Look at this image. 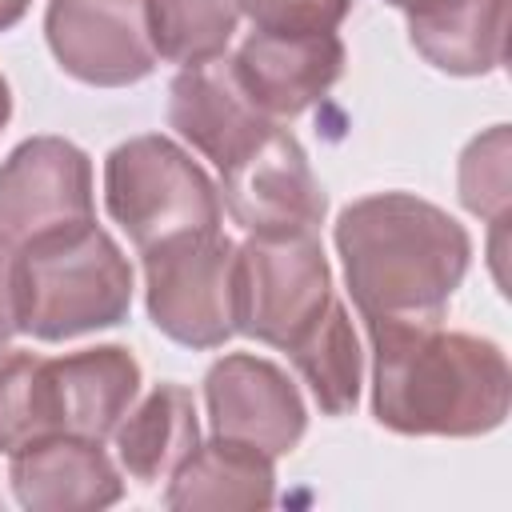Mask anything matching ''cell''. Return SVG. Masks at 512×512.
<instances>
[{"mask_svg":"<svg viewBox=\"0 0 512 512\" xmlns=\"http://www.w3.org/2000/svg\"><path fill=\"white\" fill-rule=\"evenodd\" d=\"M20 332L16 324V240L0 228V348Z\"/></svg>","mask_w":512,"mask_h":512,"instance_id":"603a6c76","label":"cell"},{"mask_svg":"<svg viewBox=\"0 0 512 512\" xmlns=\"http://www.w3.org/2000/svg\"><path fill=\"white\" fill-rule=\"evenodd\" d=\"M236 20V0H144L152 52L180 68L224 56Z\"/></svg>","mask_w":512,"mask_h":512,"instance_id":"d6986e66","label":"cell"},{"mask_svg":"<svg viewBox=\"0 0 512 512\" xmlns=\"http://www.w3.org/2000/svg\"><path fill=\"white\" fill-rule=\"evenodd\" d=\"M116 456L124 472L140 484L168 480L200 444L196 400L184 384H156L136 408L124 412L116 424Z\"/></svg>","mask_w":512,"mask_h":512,"instance_id":"e0dca14e","label":"cell"},{"mask_svg":"<svg viewBox=\"0 0 512 512\" xmlns=\"http://www.w3.org/2000/svg\"><path fill=\"white\" fill-rule=\"evenodd\" d=\"M220 204L248 236L316 232L328 208L300 140L284 128H272L220 172Z\"/></svg>","mask_w":512,"mask_h":512,"instance_id":"ba28073f","label":"cell"},{"mask_svg":"<svg viewBox=\"0 0 512 512\" xmlns=\"http://www.w3.org/2000/svg\"><path fill=\"white\" fill-rule=\"evenodd\" d=\"M132 264L96 224H64L16 248V324L36 340H72L128 320Z\"/></svg>","mask_w":512,"mask_h":512,"instance_id":"3957f363","label":"cell"},{"mask_svg":"<svg viewBox=\"0 0 512 512\" xmlns=\"http://www.w3.org/2000/svg\"><path fill=\"white\" fill-rule=\"evenodd\" d=\"M212 436L244 440L272 460L292 452L308 428V408L288 372L252 352L220 356L204 376Z\"/></svg>","mask_w":512,"mask_h":512,"instance_id":"9c48e42d","label":"cell"},{"mask_svg":"<svg viewBox=\"0 0 512 512\" xmlns=\"http://www.w3.org/2000/svg\"><path fill=\"white\" fill-rule=\"evenodd\" d=\"M332 240L364 320H440L472 264L468 228L412 192L352 200Z\"/></svg>","mask_w":512,"mask_h":512,"instance_id":"7a4b0ae2","label":"cell"},{"mask_svg":"<svg viewBox=\"0 0 512 512\" xmlns=\"http://www.w3.org/2000/svg\"><path fill=\"white\" fill-rule=\"evenodd\" d=\"M332 304V268L316 232L248 236L232 256L236 332L288 352Z\"/></svg>","mask_w":512,"mask_h":512,"instance_id":"5b68a950","label":"cell"},{"mask_svg":"<svg viewBox=\"0 0 512 512\" xmlns=\"http://www.w3.org/2000/svg\"><path fill=\"white\" fill-rule=\"evenodd\" d=\"M372 416L400 436H484L508 420L512 368L496 340L440 320H364Z\"/></svg>","mask_w":512,"mask_h":512,"instance_id":"6da1fadb","label":"cell"},{"mask_svg":"<svg viewBox=\"0 0 512 512\" xmlns=\"http://www.w3.org/2000/svg\"><path fill=\"white\" fill-rule=\"evenodd\" d=\"M232 256L224 232L144 252V300L152 324L184 348H224L232 324Z\"/></svg>","mask_w":512,"mask_h":512,"instance_id":"8992f818","label":"cell"},{"mask_svg":"<svg viewBox=\"0 0 512 512\" xmlns=\"http://www.w3.org/2000/svg\"><path fill=\"white\" fill-rule=\"evenodd\" d=\"M28 4H32V0H0V32L16 28V24L24 20V12H28Z\"/></svg>","mask_w":512,"mask_h":512,"instance_id":"cb8c5ba5","label":"cell"},{"mask_svg":"<svg viewBox=\"0 0 512 512\" xmlns=\"http://www.w3.org/2000/svg\"><path fill=\"white\" fill-rule=\"evenodd\" d=\"M92 220V160L64 136H32L0 164V228L24 244Z\"/></svg>","mask_w":512,"mask_h":512,"instance_id":"30bf717a","label":"cell"},{"mask_svg":"<svg viewBox=\"0 0 512 512\" xmlns=\"http://www.w3.org/2000/svg\"><path fill=\"white\" fill-rule=\"evenodd\" d=\"M104 208L136 252L220 232L224 204L208 172L168 136L144 132L116 144L104 160Z\"/></svg>","mask_w":512,"mask_h":512,"instance_id":"277c9868","label":"cell"},{"mask_svg":"<svg viewBox=\"0 0 512 512\" xmlns=\"http://www.w3.org/2000/svg\"><path fill=\"white\" fill-rule=\"evenodd\" d=\"M508 124H492L488 132H480L464 152H460V204L492 224L508 220V200H512V176H508Z\"/></svg>","mask_w":512,"mask_h":512,"instance_id":"44dd1931","label":"cell"},{"mask_svg":"<svg viewBox=\"0 0 512 512\" xmlns=\"http://www.w3.org/2000/svg\"><path fill=\"white\" fill-rule=\"evenodd\" d=\"M408 40L448 76H488L508 52V0H456L408 16Z\"/></svg>","mask_w":512,"mask_h":512,"instance_id":"2e32d148","label":"cell"},{"mask_svg":"<svg viewBox=\"0 0 512 512\" xmlns=\"http://www.w3.org/2000/svg\"><path fill=\"white\" fill-rule=\"evenodd\" d=\"M8 120H12V88H8V80L0 76V132L8 128Z\"/></svg>","mask_w":512,"mask_h":512,"instance_id":"484cf974","label":"cell"},{"mask_svg":"<svg viewBox=\"0 0 512 512\" xmlns=\"http://www.w3.org/2000/svg\"><path fill=\"white\" fill-rule=\"evenodd\" d=\"M140 396V364L124 344L44 356V408L52 432L104 440Z\"/></svg>","mask_w":512,"mask_h":512,"instance_id":"7c38bea8","label":"cell"},{"mask_svg":"<svg viewBox=\"0 0 512 512\" xmlns=\"http://www.w3.org/2000/svg\"><path fill=\"white\" fill-rule=\"evenodd\" d=\"M168 124L220 172L276 128V120L248 100L232 56L180 68L168 88Z\"/></svg>","mask_w":512,"mask_h":512,"instance_id":"8fae6325","label":"cell"},{"mask_svg":"<svg viewBox=\"0 0 512 512\" xmlns=\"http://www.w3.org/2000/svg\"><path fill=\"white\" fill-rule=\"evenodd\" d=\"M44 36L56 64L92 88H124L156 68L144 0H48Z\"/></svg>","mask_w":512,"mask_h":512,"instance_id":"52a82bcc","label":"cell"},{"mask_svg":"<svg viewBox=\"0 0 512 512\" xmlns=\"http://www.w3.org/2000/svg\"><path fill=\"white\" fill-rule=\"evenodd\" d=\"M236 8L252 20L256 32L308 36L336 32L352 12V0H236Z\"/></svg>","mask_w":512,"mask_h":512,"instance_id":"7402d4cb","label":"cell"},{"mask_svg":"<svg viewBox=\"0 0 512 512\" xmlns=\"http://www.w3.org/2000/svg\"><path fill=\"white\" fill-rule=\"evenodd\" d=\"M8 480L28 512H100L124 496L120 468L100 440L72 432H52L12 452Z\"/></svg>","mask_w":512,"mask_h":512,"instance_id":"5bb4252c","label":"cell"},{"mask_svg":"<svg viewBox=\"0 0 512 512\" xmlns=\"http://www.w3.org/2000/svg\"><path fill=\"white\" fill-rule=\"evenodd\" d=\"M288 356L304 376V384L312 388L324 416H348L356 408L364 352L352 332V316L336 296L324 308V316L288 348Z\"/></svg>","mask_w":512,"mask_h":512,"instance_id":"ac0fdd59","label":"cell"},{"mask_svg":"<svg viewBox=\"0 0 512 512\" xmlns=\"http://www.w3.org/2000/svg\"><path fill=\"white\" fill-rule=\"evenodd\" d=\"M236 76L248 92V100L280 120L300 116L312 108L344 72V40L336 32H308V36H280V32H256L236 48L232 56Z\"/></svg>","mask_w":512,"mask_h":512,"instance_id":"4fadbf2b","label":"cell"},{"mask_svg":"<svg viewBox=\"0 0 512 512\" xmlns=\"http://www.w3.org/2000/svg\"><path fill=\"white\" fill-rule=\"evenodd\" d=\"M52 436L44 408V356L24 348L0 352V452H20L24 444Z\"/></svg>","mask_w":512,"mask_h":512,"instance_id":"ffe728a7","label":"cell"},{"mask_svg":"<svg viewBox=\"0 0 512 512\" xmlns=\"http://www.w3.org/2000/svg\"><path fill=\"white\" fill-rule=\"evenodd\" d=\"M392 8H400L404 16H420V12H432V8H444V4H456V0H384Z\"/></svg>","mask_w":512,"mask_h":512,"instance_id":"d4e9b609","label":"cell"},{"mask_svg":"<svg viewBox=\"0 0 512 512\" xmlns=\"http://www.w3.org/2000/svg\"><path fill=\"white\" fill-rule=\"evenodd\" d=\"M276 500V468L272 456L228 436H212L196 444L192 456L168 476L164 508L172 512H260Z\"/></svg>","mask_w":512,"mask_h":512,"instance_id":"9a60e30c","label":"cell"}]
</instances>
